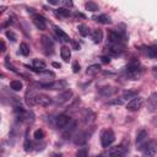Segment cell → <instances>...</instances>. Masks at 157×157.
Wrapping results in <instances>:
<instances>
[{
	"label": "cell",
	"mask_w": 157,
	"mask_h": 157,
	"mask_svg": "<svg viewBox=\"0 0 157 157\" xmlns=\"http://www.w3.org/2000/svg\"><path fill=\"white\" fill-rule=\"evenodd\" d=\"M96 157H104V155H98V156H96Z\"/></svg>",
	"instance_id": "74e56055"
},
{
	"label": "cell",
	"mask_w": 157,
	"mask_h": 157,
	"mask_svg": "<svg viewBox=\"0 0 157 157\" xmlns=\"http://www.w3.org/2000/svg\"><path fill=\"white\" fill-rule=\"evenodd\" d=\"M86 9L90 10V11H92V12H94V11H97L99 7H98V5H97L94 1H87V2H86Z\"/></svg>",
	"instance_id": "cb8c5ba5"
},
{
	"label": "cell",
	"mask_w": 157,
	"mask_h": 157,
	"mask_svg": "<svg viewBox=\"0 0 157 157\" xmlns=\"http://www.w3.org/2000/svg\"><path fill=\"white\" fill-rule=\"evenodd\" d=\"M153 75L157 76V67H153Z\"/></svg>",
	"instance_id": "8d00e7d4"
},
{
	"label": "cell",
	"mask_w": 157,
	"mask_h": 157,
	"mask_svg": "<svg viewBox=\"0 0 157 157\" xmlns=\"http://www.w3.org/2000/svg\"><path fill=\"white\" fill-rule=\"evenodd\" d=\"M80 64H78V61H74V64H72V72H75V74H77V72H80Z\"/></svg>",
	"instance_id": "f1b7e54d"
},
{
	"label": "cell",
	"mask_w": 157,
	"mask_h": 157,
	"mask_svg": "<svg viewBox=\"0 0 157 157\" xmlns=\"http://www.w3.org/2000/svg\"><path fill=\"white\" fill-rule=\"evenodd\" d=\"M99 69H101L99 65H92V66H90L87 69V74H96V72L99 71Z\"/></svg>",
	"instance_id": "4316f807"
},
{
	"label": "cell",
	"mask_w": 157,
	"mask_h": 157,
	"mask_svg": "<svg viewBox=\"0 0 157 157\" xmlns=\"http://www.w3.org/2000/svg\"><path fill=\"white\" fill-rule=\"evenodd\" d=\"M56 13H58L59 16H61V17H69V16L71 15L70 10H69V9H65V7H59V9L56 10Z\"/></svg>",
	"instance_id": "603a6c76"
},
{
	"label": "cell",
	"mask_w": 157,
	"mask_h": 157,
	"mask_svg": "<svg viewBox=\"0 0 157 157\" xmlns=\"http://www.w3.org/2000/svg\"><path fill=\"white\" fill-rule=\"evenodd\" d=\"M1 52L2 53L5 52V43H4V40H1Z\"/></svg>",
	"instance_id": "e575fe53"
},
{
	"label": "cell",
	"mask_w": 157,
	"mask_h": 157,
	"mask_svg": "<svg viewBox=\"0 0 157 157\" xmlns=\"http://www.w3.org/2000/svg\"><path fill=\"white\" fill-rule=\"evenodd\" d=\"M40 43H42V47H43V52L45 55H52L54 53V45H53V42L47 37V36H43L40 38Z\"/></svg>",
	"instance_id": "5b68a950"
},
{
	"label": "cell",
	"mask_w": 157,
	"mask_h": 157,
	"mask_svg": "<svg viewBox=\"0 0 157 157\" xmlns=\"http://www.w3.org/2000/svg\"><path fill=\"white\" fill-rule=\"evenodd\" d=\"M33 136H34L36 140H43L44 136H45V132H44V130H42V129H37V130L34 131Z\"/></svg>",
	"instance_id": "d4e9b609"
},
{
	"label": "cell",
	"mask_w": 157,
	"mask_h": 157,
	"mask_svg": "<svg viewBox=\"0 0 157 157\" xmlns=\"http://www.w3.org/2000/svg\"><path fill=\"white\" fill-rule=\"evenodd\" d=\"M71 97H72V91L71 90H66V91H64V92H61V93H59L56 96L55 102L58 104H63V103H66Z\"/></svg>",
	"instance_id": "30bf717a"
},
{
	"label": "cell",
	"mask_w": 157,
	"mask_h": 157,
	"mask_svg": "<svg viewBox=\"0 0 157 157\" xmlns=\"http://www.w3.org/2000/svg\"><path fill=\"white\" fill-rule=\"evenodd\" d=\"M76 157H87V148L86 147L78 148L76 152Z\"/></svg>",
	"instance_id": "484cf974"
},
{
	"label": "cell",
	"mask_w": 157,
	"mask_h": 157,
	"mask_svg": "<svg viewBox=\"0 0 157 157\" xmlns=\"http://www.w3.org/2000/svg\"><path fill=\"white\" fill-rule=\"evenodd\" d=\"M126 151L128 150H126V147H124V145L115 146L109 150V157H125Z\"/></svg>",
	"instance_id": "9c48e42d"
},
{
	"label": "cell",
	"mask_w": 157,
	"mask_h": 157,
	"mask_svg": "<svg viewBox=\"0 0 157 157\" xmlns=\"http://www.w3.org/2000/svg\"><path fill=\"white\" fill-rule=\"evenodd\" d=\"M54 31H55L56 37H58L60 40H63V42H70L69 34H67V33H65L60 27H54Z\"/></svg>",
	"instance_id": "5bb4252c"
},
{
	"label": "cell",
	"mask_w": 157,
	"mask_h": 157,
	"mask_svg": "<svg viewBox=\"0 0 157 157\" xmlns=\"http://www.w3.org/2000/svg\"><path fill=\"white\" fill-rule=\"evenodd\" d=\"M156 153H157V140H151L150 142L145 144L142 148L144 157H153Z\"/></svg>",
	"instance_id": "277c9868"
},
{
	"label": "cell",
	"mask_w": 157,
	"mask_h": 157,
	"mask_svg": "<svg viewBox=\"0 0 157 157\" xmlns=\"http://www.w3.org/2000/svg\"><path fill=\"white\" fill-rule=\"evenodd\" d=\"M91 37H92L93 43H96V44L101 43L102 39H103V32H102V29H94V31L92 32Z\"/></svg>",
	"instance_id": "9a60e30c"
},
{
	"label": "cell",
	"mask_w": 157,
	"mask_h": 157,
	"mask_svg": "<svg viewBox=\"0 0 157 157\" xmlns=\"http://www.w3.org/2000/svg\"><path fill=\"white\" fill-rule=\"evenodd\" d=\"M93 20H94L96 22H99V23H103V25H108V23H110V22H112L110 17H109L108 15H104V13L98 15V16H94V17H93Z\"/></svg>",
	"instance_id": "2e32d148"
},
{
	"label": "cell",
	"mask_w": 157,
	"mask_h": 157,
	"mask_svg": "<svg viewBox=\"0 0 157 157\" xmlns=\"http://www.w3.org/2000/svg\"><path fill=\"white\" fill-rule=\"evenodd\" d=\"M32 22H33V25H34L38 29H40V31H43V29L47 28V21H45V18H44L42 15H39V13L33 15Z\"/></svg>",
	"instance_id": "ba28073f"
},
{
	"label": "cell",
	"mask_w": 157,
	"mask_h": 157,
	"mask_svg": "<svg viewBox=\"0 0 157 157\" xmlns=\"http://www.w3.org/2000/svg\"><path fill=\"white\" fill-rule=\"evenodd\" d=\"M147 136H148L147 131H146V130H141V131L137 134V136H136V142H137V144H142V142L146 140Z\"/></svg>",
	"instance_id": "44dd1931"
},
{
	"label": "cell",
	"mask_w": 157,
	"mask_h": 157,
	"mask_svg": "<svg viewBox=\"0 0 157 157\" xmlns=\"http://www.w3.org/2000/svg\"><path fill=\"white\" fill-rule=\"evenodd\" d=\"M77 29H78V33L82 36V37H87L90 33H91V29L86 26V25H78V27H77Z\"/></svg>",
	"instance_id": "ac0fdd59"
},
{
	"label": "cell",
	"mask_w": 157,
	"mask_h": 157,
	"mask_svg": "<svg viewBox=\"0 0 157 157\" xmlns=\"http://www.w3.org/2000/svg\"><path fill=\"white\" fill-rule=\"evenodd\" d=\"M72 45H74V48H75L76 50H78V49H80V45H78L76 42H72Z\"/></svg>",
	"instance_id": "d6a6232c"
},
{
	"label": "cell",
	"mask_w": 157,
	"mask_h": 157,
	"mask_svg": "<svg viewBox=\"0 0 157 157\" xmlns=\"http://www.w3.org/2000/svg\"><path fill=\"white\" fill-rule=\"evenodd\" d=\"M52 65H53V66H54V67H59V69H60V67H61V65H60V64H59V63H55V61H54V63H53V64H52Z\"/></svg>",
	"instance_id": "836d02e7"
},
{
	"label": "cell",
	"mask_w": 157,
	"mask_h": 157,
	"mask_svg": "<svg viewBox=\"0 0 157 157\" xmlns=\"http://www.w3.org/2000/svg\"><path fill=\"white\" fill-rule=\"evenodd\" d=\"M10 87H11V90H13V91H21L22 90V87H23V85H22V82L20 81V80H12L11 82H10Z\"/></svg>",
	"instance_id": "d6986e66"
},
{
	"label": "cell",
	"mask_w": 157,
	"mask_h": 157,
	"mask_svg": "<svg viewBox=\"0 0 157 157\" xmlns=\"http://www.w3.org/2000/svg\"><path fill=\"white\" fill-rule=\"evenodd\" d=\"M135 97H137V91H131V90L124 91L123 92V96H121L123 99H130V101L132 98H135Z\"/></svg>",
	"instance_id": "e0dca14e"
},
{
	"label": "cell",
	"mask_w": 157,
	"mask_h": 157,
	"mask_svg": "<svg viewBox=\"0 0 157 157\" xmlns=\"http://www.w3.org/2000/svg\"><path fill=\"white\" fill-rule=\"evenodd\" d=\"M20 53H21L23 56H27V55L29 54V47L27 45V43L22 42V43L20 44Z\"/></svg>",
	"instance_id": "7402d4cb"
},
{
	"label": "cell",
	"mask_w": 157,
	"mask_h": 157,
	"mask_svg": "<svg viewBox=\"0 0 157 157\" xmlns=\"http://www.w3.org/2000/svg\"><path fill=\"white\" fill-rule=\"evenodd\" d=\"M71 123V118L69 117V115H66V114H60V115H58L56 118H55V125H56V128H59V129H65V128H67V125Z\"/></svg>",
	"instance_id": "52a82bcc"
},
{
	"label": "cell",
	"mask_w": 157,
	"mask_h": 157,
	"mask_svg": "<svg viewBox=\"0 0 157 157\" xmlns=\"http://www.w3.org/2000/svg\"><path fill=\"white\" fill-rule=\"evenodd\" d=\"M115 140V135L112 129H104L101 134V145L102 147H109Z\"/></svg>",
	"instance_id": "3957f363"
},
{
	"label": "cell",
	"mask_w": 157,
	"mask_h": 157,
	"mask_svg": "<svg viewBox=\"0 0 157 157\" xmlns=\"http://www.w3.org/2000/svg\"><path fill=\"white\" fill-rule=\"evenodd\" d=\"M88 140V135L85 132V131H81L78 132L75 137H74V144L75 145H78V146H82L86 144V141Z\"/></svg>",
	"instance_id": "7c38bea8"
},
{
	"label": "cell",
	"mask_w": 157,
	"mask_h": 157,
	"mask_svg": "<svg viewBox=\"0 0 157 157\" xmlns=\"http://www.w3.org/2000/svg\"><path fill=\"white\" fill-rule=\"evenodd\" d=\"M101 59H102V63H104V64H108L110 61V59L108 56H101Z\"/></svg>",
	"instance_id": "1f68e13d"
},
{
	"label": "cell",
	"mask_w": 157,
	"mask_h": 157,
	"mask_svg": "<svg viewBox=\"0 0 157 157\" xmlns=\"http://www.w3.org/2000/svg\"><path fill=\"white\" fill-rule=\"evenodd\" d=\"M27 103L31 104V105L37 104V105H42V107H48L49 104L53 103V99L47 94H42V93L36 94V93H33V94H31L29 99H27Z\"/></svg>",
	"instance_id": "7a4b0ae2"
},
{
	"label": "cell",
	"mask_w": 157,
	"mask_h": 157,
	"mask_svg": "<svg viewBox=\"0 0 157 157\" xmlns=\"http://www.w3.org/2000/svg\"><path fill=\"white\" fill-rule=\"evenodd\" d=\"M146 54H147V56H148V58H151V59L157 58V47H156V45L148 47V48H147V50H146Z\"/></svg>",
	"instance_id": "ffe728a7"
},
{
	"label": "cell",
	"mask_w": 157,
	"mask_h": 157,
	"mask_svg": "<svg viewBox=\"0 0 157 157\" xmlns=\"http://www.w3.org/2000/svg\"><path fill=\"white\" fill-rule=\"evenodd\" d=\"M147 109L150 112L157 110V92H153L147 98Z\"/></svg>",
	"instance_id": "8fae6325"
},
{
	"label": "cell",
	"mask_w": 157,
	"mask_h": 157,
	"mask_svg": "<svg viewBox=\"0 0 157 157\" xmlns=\"http://www.w3.org/2000/svg\"><path fill=\"white\" fill-rule=\"evenodd\" d=\"M61 4L65 6V9L72 7V5H74V4H72V1H70V0H69V1H67V0H65V1H61Z\"/></svg>",
	"instance_id": "4dcf8cb0"
},
{
	"label": "cell",
	"mask_w": 157,
	"mask_h": 157,
	"mask_svg": "<svg viewBox=\"0 0 157 157\" xmlns=\"http://www.w3.org/2000/svg\"><path fill=\"white\" fill-rule=\"evenodd\" d=\"M32 144H31V141H28V139H26V142H25V151H31L32 150Z\"/></svg>",
	"instance_id": "f546056e"
},
{
	"label": "cell",
	"mask_w": 157,
	"mask_h": 157,
	"mask_svg": "<svg viewBox=\"0 0 157 157\" xmlns=\"http://www.w3.org/2000/svg\"><path fill=\"white\" fill-rule=\"evenodd\" d=\"M142 103H144L142 97H135V98H132L130 102H128L126 109L130 110V112H136V110H139V109L142 107Z\"/></svg>",
	"instance_id": "8992f818"
},
{
	"label": "cell",
	"mask_w": 157,
	"mask_h": 157,
	"mask_svg": "<svg viewBox=\"0 0 157 157\" xmlns=\"http://www.w3.org/2000/svg\"><path fill=\"white\" fill-rule=\"evenodd\" d=\"M6 37L10 38L11 42H16V36H15V33H13L11 29H10V31H6Z\"/></svg>",
	"instance_id": "83f0119b"
},
{
	"label": "cell",
	"mask_w": 157,
	"mask_h": 157,
	"mask_svg": "<svg viewBox=\"0 0 157 157\" xmlns=\"http://www.w3.org/2000/svg\"><path fill=\"white\" fill-rule=\"evenodd\" d=\"M153 123H155V124H157V119H156V120H155V121H153Z\"/></svg>",
	"instance_id": "f35d334b"
},
{
	"label": "cell",
	"mask_w": 157,
	"mask_h": 157,
	"mask_svg": "<svg viewBox=\"0 0 157 157\" xmlns=\"http://www.w3.org/2000/svg\"><path fill=\"white\" fill-rule=\"evenodd\" d=\"M60 55H61V59L65 63H69V60L71 58V50H70V48L66 47V45H63L61 49H60Z\"/></svg>",
	"instance_id": "4fadbf2b"
},
{
	"label": "cell",
	"mask_w": 157,
	"mask_h": 157,
	"mask_svg": "<svg viewBox=\"0 0 157 157\" xmlns=\"http://www.w3.org/2000/svg\"><path fill=\"white\" fill-rule=\"evenodd\" d=\"M144 69L141 67L139 60H131L126 65V77L130 80H137L141 77Z\"/></svg>",
	"instance_id": "6da1fadb"
},
{
	"label": "cell",
	"mask_w": 157,
	"mask_h": 157,
	"mask_svg": "<svg viewBox=\"0 0 157 157\" xmlns=\"http://www.w3.org/2000/svg\"><path fill=\"white\" fill-rule=\"evenodd\" d=\"M52 157H61V153H54Z\"/></svg>",
	"instance_id": "d590c367"
}]
</instances>
